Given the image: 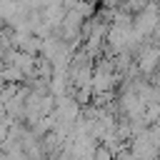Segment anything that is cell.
I'll return each instance as SVG.
<instances>
[{"label":"cell","mask_w":160,"mask_h":160,"mask_svg":"<svg viewBox=\"0 0 160 160\" xmlns=\"http://www.w3.org/2000/svg\"><path fill=\"white\" fill-rule=\"evenodd\" d=\"M5 30H8V20L0 15V32H5Z\"/></svg>","instance_id":"obj_1"}]
</instances>
